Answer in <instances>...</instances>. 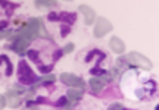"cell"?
<instances>
[{
    "instance_id": "cell-5",
    "label": "cell",
    "mask_w": 159,
    "mask_h": 110,
    "mask_svg": "<svg viewBox=\"0 0 159 110\" xmlns=\"http://www.w3.org/2000/svg\"><path fill=\"white\" fill-rule=\"evenodd\" d=\"M59 79L62 81V84L68 85V87L81 88V90H84V87H85V82L80 76L74 75V74H62V75L59 76Z\"/></svg>"
},
{
    "instance_id": "cell-10",
    "label": "cell",
    "mask_w": 159,
    "mask_h": 110,
    "mask_svg": "<svg viewBox=\"0 0 159 110\" xmlns=\"http://www.w3.org/2000/svg\"><path fill=\"white\" fill-rule=\"evenodd\" d=\"M77 21V13L74 12H59V22H63L65 25H74Z\"/></svg>"
},
{
    "instance_id": "cell-22",
    "label": "cell",
    "mask_w": 159,
    "mask_h": 110,
    "mask_svg": "<svg viewBox=\"0 0 159 110\" xmlns=\"http://www.w3.org/2000/svg\"><path fill=\"white\" fill-rule=\"evenodd\" d=\"M74 43H68V44H66V46L63 47L62 49V52H63V54H68V53H71L72 52V50H74Z\"/></svg>"
},
{
    "instance_id": "cell-3",
    "label": "cell",
    "mask_w": 159,
    "mask_h": 110,
    "mask_svg": "<svg viewBox=\"0 0 159 110\" xmlns=\"http://www.w3.org/2000/svg\"><path fill=\"white\" fill-rule=\"evenodd\" d=\"M125 59L128 60V63L134 65V66H137V68H142V69H144V70H150L152 68H153L152 62H150L146 56H143V54H140V53H137V52L128 53Z\"/></svg>"
},
{
    "instance_id": "cell-28",
    "label": "cell",
    "mask_w": 159,
    "mask_h": 110,
    "mask_svg": "<svg viewBox=\"0 0 159 110\" xmlns=\"http://www.w3.org/2000/svg\"><path fill=\"white\" fill-rule=\"evenodd\" d=\"M9 35H11V31H6V29L0 31V40H2V38H7Z\"/></svg>"
},
{
    "instance_id": "cell-17",
    "label": "cell",
    "mask_w": 159,
    "mask_h": 110,
    "mask_svg": "<svg viewBox=\"0 0 159 110\" xmlns=\"http://www.w3.org/2000/svg\"><path fill=\"white\" fill-rule=\"evenodd\" d=\"M56 79V76L55 75H47L44 78H41V81H40V85H49V84H53Z\"/></svg>"
},
{
    "instance_id": "cell-11",
    "label": "cell",
    "mask_w": 159,
    "mask_h": 110,
    "mask_svg": "<svg viewBox=\"0 0 159 110\" xmlns=\"http://www.w3.org/2000/svg\"><path fill=\"white\" fill-rule=\"evenodd\" d=\"M89 87H90L93 94H99L103 90V87H105V82L100 78H91L90 81H89Z\"/></svg>"
},
{
    "instance_id": "cell-30",
    "label": "cell",
    "mask_w": 159,
    "mask_h": 110,
    "mask_svg": "<svg viewBox=\"0 0 159 110\" xmlns=\"http://www.w3.org/2000/svg\"><path fill=\"white\" fill-rule=\"evenodd\" d=\"M6 27H7V21H0V31L6 29Z\"/></svg>"
},
{
    "instance_id": "cell-1",
    "label": "cell",
    "mask_w": 159,
    "mask_h": 110,
    "mask_svg": "<svg viewBox=\"0 0 159 110\" xmlns=\"http://www.w3.org/2000/svg\"><path fill=\"white\" fill-rule=\"evenodd\" d=\"M37 81V76L30 68V65L25 60H21L18 65V82L22 85H31Z\"/></svg>"
},
{
    "instance_id": "cell-8",
    "label": "cell",
    "mask_w": 159,
    "mask_h": 110,
    "mask_svg": "<svg viewBox=\"0 0 159 110\" xmlns=\"http://www.w3.org/2000/svg\"><path fill=\"white\" fill-rule=\"evenodd\" d=\"M0 68H2V75L6 76V78H9L12 75V72H13V65H12L11 59L7 57L6 54H0Z\"/></svg>"
},
{
    "instance_id": "cell-15",
    "label": "cell",
    "mask_w": 159,
    "mask_h": 110,
    "mask_svg": "<svg viewBox=\"0 0 159 110\" xmlns=\"http://www.w3.org/2000/svg\"><path fill=\"white\" fill-rule=\"evenodd\" d=\"M35 5L37 7H52L56 5V2L55 0H35Z\"/></svg>"
},
{
    "instance_id": "cell-12",
    "label": "cell",
    "mask_w": 159,
    "mask_h": 110,
    "mask_svg": "<svg viewBox=\"0 0 159 110\" xmlns=\"http://www.w3.org/2000/svg\"><path fill=\"white\" fill-rule=\"evenodd\" d=\"M83 90L81 88H69L68 90V93H66V95H68V99L69 100H72V101H80V100L83 99Z\"/></svg>"
},
{
    "instance_id": "cell-6",
    "label": "cell",
    "mask_w": 159,
    "mask_h": 110,
    "mask_svg": "<svg viewBox=\"0 0 159 110\" xmlns=\"http://www.w3.org/2000/svg\"><path fill=\"white\" fill-rule=\"evenodd\" d=\"M78 11H80V13H83V16H84L85 25H93V23H94V21H96V12H94V9H93L91 6L80 5Z\"/></svg>"
},
{
    "instance_id": "cell-26",
    "label": "cell",
    "mask_w": 159,
    "mask_h": 110,
    "mask_svg": "<svg viewBox=\"0 0 159 110\" xmlns=\"http://www.w3.org/2000/svg\"><path fill=\"white\" fill-rule=\"evenodd\" d=\"M91 74H93V75H99V74H100V75H105V74H106V70L97 69V68H94V69H91Z\"/></svg>"
},
{
    "instance_id": "cell-31",
    "label": "cell",
    "mask_w": 159,
    "mask_h": 110,
    "mask_svg": "<svg viewBox=\"0 0 159 110\" xmlns=\"http://www.w3.org/2000/svg\"><path fill=\"white\" fill-rule=\"evenodd\" d=\"M69 2H72V0H69Z\"/></svg>"
},
{
    "instance_id": "cell-9",
    "label": "cell",
    "mask_w": 159,
    "mask_h": 110,
    "mask_svg": "<svg viewBox=\"0 0 159 110\" xmlns=\"http://www.w3.org/2000/svg\"><path fill=\"white\" fill-rule=\"evenodd\" d=\"M109 47H111V50L114 53H116V54H122V53L125 52V44L119 37H111Z\"/></svg>"
},
{
    "instance_id": "cell-20",
    "label": "cell",
    "mask_w": 159,
    "mask_h": 110,
    "mask_svg": "<svg viewBox=\"0 0 159 110\" xmlns=\"http://www.w3.org/2000/svg\"><path fill=\"white\" fill-rule=\"evenodd\" d=\"M116 60H118V62H116V66H118V68H121V69H122V68H125V66L128 65V60H127V59H124V57H118Z\"/></svg>"
},
{
    "instance_id": "cell-21",
    "label": "cell",
    "mask_w": 159,
    "mask_h": 110,
    "mask_svg": "<svg viewBox=\"0 0 159 110\" xmlns=\"http://www.w3.org/2000/svg\"><path fill=\"white\" fill-rule=\"evenodd\" d=\"M47 18H49L50 22H56V21H59V13H57V12H50V13L47 15Z\"/></svg>"
},
{
    "instance_id": "cell-4",
    "label": "cell",
    "mask_w": 159,
    "mask_h": 110,
    "mask_svg": "<svg viewBox=\"0 0 159 110\" xmlns=\"http://www.w3.org/2000/svg\"><path fill=\"white\" fill-rule=\"evenodd\" d=\"M114 28V25L109 22L106 18H99L96 21V25H94V28H93V35L96 37V38H102L105 37L106 34H109L111 31Z\"/></svg>"
},
{
    "instance_id": "cell-19",
    "label": "cell",
    "mask_w": 159,
    "mask_h": 110,
    "mask_svg": "<svg viewBox=\"0 0 159 110\" xmlns=\"http://www.w3.org/2000/svg\"><path fill=\"white\" fill-rule=\"evenodd\" d=\"M39 70L41 72V74H49V72H52L53 70V65H39Z\"/></svg>"
},
{
    "instance_id": "cell-29",
    "label": "cell",
    "mask_w": 159,
    "mask_h": 110,
    "mask_svg": "<svg viewBox=\"0 0 159 110\" xmlns=\"http://www.w3.org/2000/svg\"><path fill=\"white\" fill-rule=\"evenodd\" d=\"M6 106V97L5 95H0V109H3Z\"/></svg>"
},
{
    "instance_id": "cell-7",
    "label": "cell",
    "mask_w": 159,
    "mask_h": 110,
    "mask_svg": "<svg viewBox=\"0 0 159 110\" xmlns=\"http://www.w3.org/2000/svg\"><path fill=\"white\" fill-rule=\"evenodd\" d=\"M30 41H31V40L25 38V37H21V35H18V38L13 41V44L11 46V49L15 53H18V54H24L25 49L30 46Z\"/></svg>"
},
{
    "instance_id": "cell-27",
    "label": "cell",
    "mask_w": 159,
    "mask_h": 110,
    "mask_svg": "<svg viewBox=\"0 0 159 110\" xmlns=\"http://www.w3.org/2000/svg\"><path fill=\"white\" fill-rule=\"evenodd\" d=\"M35 103H37V104H39V103H41V104H50V101H49L47 99H44V97H39Z\"/></svg>"
},
{
    "instance_id": "cell-13",
    "label": "cell",
    "mask_w": 159,
    "mask_h": 110,
    "mask_svg": "<svg viewBox=\"0 0 159 110\" xmlns=\"http://www.w3.org/2000/svg\"><path fill=\"white\" fill-rule=\"evenodd\" d=\"M7 100L11 103V107H13V109H16L18 106H19V103H21V99L18 97V94L15 91H12V90L7 93Z\"/></svg>"
},
{
    "instance_id": "cell-14",
    "label": "cell",
    "mask_w": 159,
    "mask_h": 110,
    "mask_svg": "<svg viewBox=\"0 0 159 110\" xmlns=\"http://www.w3.org/2000/svg\"><path fill=\"white\" fill-rule=\"evenodd\" d=\"M0 6L5 7L7 15H12V13H13V9H16L18 7L16 3H11V2H7V0H0Z\"/></svg>"
},
{
    "instance_id": "cell-18",
    "label": "cell",
    "mask_w": 159,
    "mask_h": 110,
    "mask_svg": "<svg viewBox=\"0 0 159 110\" xmlns=\"http://www.w3.org/2000/svg\"><path fill=\"white\" fill-rule=\"evenodd\" d=\"M66 106H68V97H65V95H62L55 103V107H57V109H62V107H66Z\"/></svg>"
},
{
    "instance_id": "cell-24",
    "label": "cell",
    "mask_w": 159,
    "mask_h": 110,
    "mask_svg": "<svg viewBox=\"0 0 159 110\" xmlns=\"http://www.w3.org/2000/svg\"><path fill=\"white\" fill-rule=\"evenodd\" d=\"M108 109L109 110H122V109H124V106L119 104V103H112V104L109 106Z\"/></svg>"
},
{
    "instance_id": "cell-2",
    "label": "cell",
    "mask_w": 159,
    "mask_h": 110,
    "mask_svg": "<svg viewBox=\"0 0 159 110\" xmlns=\"http://www.w3.org/2000/svg\"><path fill=\"white\" fill-rule=\"evenodd\" d=\"M43 23L40 19L37 18H33V19H30V22L27 25H24L22 28L18 31V35H21V37H25V38H28V40H33L34 37L39 35V31H40V27H41Z\"/></svg>"
},
{
    "instance_id": "cell-16",
    "label": "cell",
    "mask_w": 159,
    "mask_h": 110,
    "mask_svg": "<svg viewBox=\"0 0 159 110\" xmlns=\"http://www.w3.org/2000/svg\"><path fill=\"white\" fill-rule=\"evenodd\" d=\"M27 54H28L30 60H33V62H35V63L40 65V53H39V50H30Z\"/></svg>"
},
{
    "instance_id": "cell-25",
    "label": "cell",
    "mask_w": 159,
    "mask_h": 110,
    "mask_svg": "<svg viewBox=\"0 0 159 110\" xmlns=\"http://www.w3.org/2000/svg\"><path fill=\"white\" fill-rule=\"evenodd\" d=\"M62 54H63L62 49H61V50H56V52L53 53V62H56V60H59V59L62 57Z\"/></svg>"
},
{
    "instance_id": "cell-23",
    "label": "cell",
    "mask_w": 159,
    "mask_h": 110,
    "mask_svg": "<svg viewBox=\"0 0 159 110\" xmlns=\"http://www.w3.org/2000/svg\"><path fill=\"white\" fill-rule=\"evenodd\" d=\"M69 31H71V27H69V25H66V27L62 25V28H61V35H62V37H66V35L69 34Z\"/></svg>"
}]
</instances>
